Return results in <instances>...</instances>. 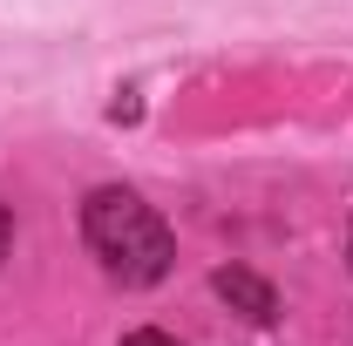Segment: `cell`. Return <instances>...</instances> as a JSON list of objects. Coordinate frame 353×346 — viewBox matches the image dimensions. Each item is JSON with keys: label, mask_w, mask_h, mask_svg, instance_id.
I'll list each match as a JSON object with an SVG mask.
<instances>
[{"label": "cell", "mask_w": 353, "mask_h": 346, "mask_svg": "<svg viewBox=\"0 0 353 346\" xmlns=\"http://www.w3.org/2000/svg\"><path fill=\"white\" fill-rule=\"evenodd\" d=\"M211 292H218L224 305H231V312H245V319H272V312H279V292H272V285H265L259 272H245V265H218V272H211Z\"/></svg>", "instance_id": "cell-2"}, {"label": "cell", "mask_w": 353, "mask_h": 346, "mask_svg": "<svg viewBox=\"0 0 353 346\" xmlns=\"http://www.w3.org/2000/svg\"><path fill=\"white\" fill-rule=\"evenodd\" d=\"M123 346H176L163 326H136V333H123Z\"/></svg>", "instance_id": "cell-3"}, {"label": "cell", "mask_w": 353, "mask_h": 346, "mask_svg": "<svg viewBox=\"0 0 353 346\" xmlns=\"http://www.w3.org/2000/svg\"><path fill=\"white\" fill-rule=\"evenodd\" d=\"M7 245H14V217H7V204H0V258H7Z\"/></svg>", "instance_id": "cell-4"}, {"label": "cell", "mask_w": 353, "mask_h": 346, "mask_svg": "<svg viewBox=\"0 0 353 346\" xmlns=\"http://www.w3.org/2000/svg\"><path fill=\"white\" fill-rule=\"evenodd\" d=\"M82 238L123 285H157L170 272V258H176L170 224L150 211L136 190H95L82 204Z\"/></svg>", "instance_id": "cell-1"}]
</instances>
